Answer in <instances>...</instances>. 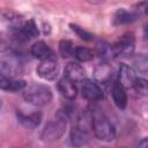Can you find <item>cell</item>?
Returning <instances> with one entry per match:
<instances>
[{"mask_svg": "<svg viewBox=\"0 0 148 148\" xmlns=\"http://www.w3.org/2000/svg\"><path fill=\"white\" fill-rule=\"evenodd\" d=\"M16 116L21 125L24 126L25 128H36L42 121L40 112H31L29 114H25V113H22L21 111H17Z\"/></svg>", "mask_w": 148, "mask_h": 148, "instance_id": "30bf717a", "label": "cell"}, {"mask_svg": "<svg viewBox=\"0 0 148 148\" xmlns=\"http://www.w3.org/2000/svg\"><path fill=\"white\" fill-rule=\"evenodd\" d=\"M37 74L44 80H54L58 74V64L54 57H50L47 59L42 60V62L37 67Z\"/></svg>", "mask_w": 148, "mask_h": 148, "instance_id": "8992f818", "label": "cell"}, {"mask_svg": "<svg viewBox=\"0 0 148 148\" xmlns=\"http://www.w3.org/2000/svg\"><path fill=\"white\" fill-rule=\"evenodd\" d=\"M135 38L132 32L124 34L119 39L112 44V52L114 57H130L134 53Z\"/></svg>", "mask_w": 148, "mask_h": 148, "instance_id": "5b68a950", "label": "cell"}, {"mask_svg": "<svg viewBox=\"0 0 148 148\" xmlns=\"http://www.w3.org/2000/svg\"><path fill=\"white\" fill-rule=\"evenodd\" d=\"M71 141H72V145L75 147H82V146L88 145L89 142L88 130L80 127V126L73 127L71 131Z\"/></svg>", "mask_w": 148, "mask_h": 148, "instance_id": "8fae6325", "label": "cell"}, {"mask_svg": "<svg viewBox=\"0 0 148 148\" xmlns=\"http://www.w3.org/2000/svg\"><path fill=\"white\" fill-rule=\"evenodd\" d=\"M69 27H71V29L76 34V36L80 37V38L83 39V40H91V39L94 38L90 32H88L87 30H84L83 28H81V27H79V25H76V24H69Z\"/></svg>", "mask_w": 148, "mask_h": 148, "instance_id": "7402d4cb", "label": "cell"}, {"mask_svg": "<svg viewBox=\"0 0 148 148\" xmlns=\"http://www.w3.org/2000/svg\"><path fill=\"white\" fill-rule=\"evenodd\" d=\"M65 130H66V112L59 111L57 113L56 119L50 120L45 125V127L40 134V138L44 141L53 142V141L59 140L64 135Z\"/></svg>", "mask_w": 148, "mask_h": 148, "instance_id": "277c9868", "label": "cell"}, {"mask_svg": "<svg viewBox=\"0 0 148 148\" xmlns=\"http://www.w3.org/2000/svg\"><path fill=\"white\" fill-rule=\"evenodd\" d=\"M31 54L37 58V59H40V60H44V59H47L50 57H53V53L50 49V46L43 42V40H38L32 46H31Z\"/></svg>", "mask_w": 148, "mask_h": 148, "instance_id": "9a60e30c", "label": "cell"}, {"mask_svg": "<svg viewBox=\"0 0 148 148\" xmlns=\"http://www.w3.org/2000/svg\"><path fill=\"white\" fill-rule=\"evenodd\" d=\"M136 80H138V76L135 75V72L128 65L121 64L118 73V82L125 89H127V88H134Z\"/></svg>", "mask_w": 148, "mask_h": 148, "instance_id": "ba28073f", "label": "cell"}, {"mask_svg": "<svg viewBox=\"0 0 148 148\" xmlns=\"http://www.w3.org/2000/svg\"><path fill=\"white\" fill-rule=\"evenodd\" d=\"M136 14L134 12H128L124 8L118 9L113 16V23L114 24H126L131 23L136 18Z\"/></svg>", "mask_w": 148, "mask_h": 148, "instance_id": "e0dca14e", "label": "cell"}, {"mask_svg": "<svg viewBox=\"0 0 148 148\" xmlns=\"http://www.w3.org/2000/svg\"><path fill=\"white\" fill-rule=\"evenodd\" d=\"M23 62L21 57L13 50H2L0 56V71L7 77H15L21 74Z\"/></svg>", "mask_w": 148, "mask_h": 148, "instance_id": "7a4b0ae2", "label": "cell"}, {"mask_svg": "<svg viewBox=\"0 0 148 148\" xmlns=\"http://www.w3.org/2000/svg\"><path fill=\"white\" fill-rule=\"evenodd\" d=\"M94 77L101 83H108L112 77V69L108 64H99L94 69Z\"/></svg>", "mask_w": 148, "mask_h": 148, "instance_id": "2e32d148", "label": "cell"}, {"mask_svg": "<svg viewBox=\"0 0 148 148\" xmlns=\"http://www.w3.org/2000/svg\"><path fill=\"white\" fill-rule=\"evenodd\" d=\"M58 90L59 92L67 99H74L77 95V89L74 84V81L69 80L68 77H62L58 81Z\"/></svg>", "mask_w": 148, "mask_h": 148, "instance_id": "9c48e42d", "label": "cell"}, {"mask_svg": "<svg viewBox=\"0 0 148 148\" xmlns=\"http://www.w3.org/2000/svg\"><path fill=\"white\" fill-rule=\"evenodd\" d=\"M23 98L36 106H43L46 105L47 103L51 102L52 99V92L50 90L49 87L44 86V84H38V83H34L31 86H29L24 92H23Z\"/></svg>", "mask_w": 148, "mask_h": 148, "instance_id": "3957f363", "label": "cell"}, {"mask_svg": "<svg viewBox=\"0 0 148 148\" xmlns=\"http://www.w3.org/2000/svg\"><path fill=\"white\" fill-rule=\"evenodd\" d=\"M59 52H60L61 57H64V58H68V57L73 56L74 52H75L73 43L71 40H68V39L60 40V43H59Z\"/></svg>", "mask_w": 148, "mask_h": 148, "instance_id": "ac0fdd59", "label": "cell"}, {"mask_svg": "<svg viewBox=\"0 0 148 148\" xmlns=\"http://www.w3.org/2000/svg\"><path fill=\"white\" fill-rule=\"evenodd\" d=\"M143 34H145V36L148 38V23L145 25V28H143Z\"/></svg>", "mask_w": 148, "mask_h": 148, "instance_id": "cb8c5ba5", "label": "cell"}, {"mask_svg": "<svg viewBox=\"0 0 148 148\" xmlns=\"http://www.w3.org/2000/svg\"><path fill=\"white\" fill-rule=\"evenodd\" d=\"M111 95L113 103L119 108V109H125L127 105V95L125 91V88L119 83L114 82L111 89Z\"/></svg>", "mask_w": 148, "mask_h": 148, "instance_id": "7c38bea8", "label": "cell"}, {"mask_svg": "<svg viewBox=\"0 0 148 148\" xmlns=\"http://www.w3.org/2000/svg\"><path fill=\"white\" fill-rule=\"evenodd\" d=\"M134 65L139 72L148 74V54L146 53L138 54L134 58Z\"/></svg>", "mask_w": 148, "mask_h": 148, "instance_id": "d6986e66", "label": "cell"}, {"mask_svg": "<svg viewBox=\"0 0 148 148\" xmlns=\"http://www.w3.org/2000/svg\"><path fill=\"white\" fill-rule=\"evenodd\" d=\"M97 53L98 56L102 58V59H109L111 57H114L113 56V52H112V45L105 43V42H99L97 44Z\"/></svg>", "mask_w": 148, "mask_h": 148, "instance_id": "ffe728a7", "label": "cell"}, {"mask_svg": "<svg viewBox=\"0 0 148 148\" xmlns=\"http://www.w3.org/2000/svg\"><path fill=\"white\" fill-rule=\"evenodd\" d=\"M74 56L75 58L79 60V61H82V62H86V61H89L92 59V52L87 49V47H83V46H77L75 47V52H74Z\"/></svg>", "mask_w": 148, "mask_h": 148, "instance_id": "44dd1931", "label": "cell"}, {"mask_svg": "<svg viewBox=\"0 0 148 148\" xmlns=\"http://www.w3.org/2000/svg\"><path fill=\"white\" fill-rule=\"evenodd\" d=\"M147 91H148V80H147Z\"/></svg>", "mask_w": 148, "mask_h": 148, "instance_id": "d4e9b609", "label": "cell"}, {"mask_svg": "<svg viewBox=\"0 0 148 148\" xmlns=\"http://www.w3.org/2000/svg\"><path fill=\"white\" fill-rule=\"evenodd\" d=\"M27 87V82L24 80H13L12 77H7L6 75H0V88L3 90L18 91Z\"/></svg>", "mask_w": 148, "mask_h": 148, "instance_id": "5bb4252c", "label": "cell"}, {"mask_svg": "<svg viewBox=\"0 0 148 148\" xmlns=\"http://www.w3.org/2000/svg\"><path fill=\"white\" fill-rule=\"evenodd\" d=\"M138 146H139V147H148V138L142 139V140L138 143Z\"/></svg>", "mask_w": 148, "mask_h": 148, "instance_id": "603a6c76", "label": "cell"}, {"mask_svg": "<svg viewBox=\"0 0 148 148\" xmlns=\"http://www.w3.org/2000/svg\"><path fill=\"white\" fill-rule=\"evenodd\" d=\"M91 128L98 140L112 141L116 135V130L106 116L98 109L91 111Z\"/></svg>", "mask_w": 148, "mask_h": 148, "instance_id": "6da1fadb", "label": "cell"}, {"mask_svg": "<svg viewBox=\"0 0 148 148\" xmlns=\"http://www.w3.org/2000/svg\"><path fill=\"white\" fill-rule=\"evenodd\" d=\"M84 75L86 73L83 67L77 62H68L65 67V76L74 82L83 81Z\"/></svg>", "mask_w": 148, "mask_h": 148, "instance_id": "4fadbf2b", "label": "cell"}, {"mask_svg": "<svg viewBox=\"0 0 148 148\" xmlns=\"http://www.w3.org/2000/svg\"><path fill=\"white\" fill-rule=\"evenodd\" d=\"M81 94L84 98H87L88 101L95 102V101H99L103 97V91L99 88V86L91 81V80H84L82 81V86H81Z\"/></svg>", "mask_w": 148, "mask_h": 148, "instance_id": "52a82bcc", "label": "cell"}]
</instances>
